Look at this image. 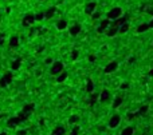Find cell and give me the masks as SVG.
I'll return each mask as SVG.
<instances>
[{"label":"cell","mask_w":153,"mask_h":135,"mask_svg":"<svg viewBox=\"0 0 153 135\" xmlns=\"http://www.w3.org/2000/svg\"><path fill=\"white\" fill-rule=\"evenodd\" d=\"M34 108H35V104H34V103L26 104V106L23 107V110L20 111V114L17 115V116H19V119H20L22 122H24L26 119H28V116L31 115V112L34 111Z\"/></svg>","instance_id":"1"},{"label":"cell","mask_w":153,"mask_h":135,"mask_svg":"<svg viewBox=\"0 0 153 135\" xmlns=\"http://www.w3.org/2000/svg\"><path fill=\"white\" fill-rule=\"evenodd\" d=\"M63 68H65V66L62 62H52V66H51V68H50V74L57 76V75H59L63 71Z\"/></svg>","instance_id":"2"},{"label":"cell","mask_w":153,"mask_h":135,"mask_svg":"<svg viewBox=\"0 0 153 135\" xmlns=\"http://www.w3.org/2000/svg\"><path fill=\"white\" fill-rule=\"evenodd\" d=\"M121 15H122V9L120 8V7H114V8H112L109 12H107L106 17L109 19V20H116V19H118Z\"/></svg>","instance_id":"3"},{"label":"cell","mask_w":153,"mask_h":135,"mask_svg":"<svg viewBox=\"0 0 153 135\" xmlns=\"http://www.w3.org/2000/svg\"><path fill=\"white\" fill-rule=\"evenodd\" d=\"M12 79H14V76H12V72L11 71H7L6 74H4L1 78H0V87H3V88H4V87H7L12 82Z\"/></svg>","instance_id":"4"},{"label":"cell","mask_w":153,"mask_h":135,"mask_svg":"<svg viewBox=\"0 0 153 135\" xmlns=\"http://www.w3.org/2000/svg\"><path fill=\"white\" fill-rule=\"evenodd\" d=\"M117 68H118V63H117L116 60H113L106 64V67L104 68V72L105 74H112V72L117 71Z\"/></svg>","instance_id":"5"},{"label":"cell","mask_w":153,"mask_h":135,"mask_svg":"<svg viewBox=\"0 0 153 135\" xmlns=\"http://www.w3.org/2000/svg\"><path fill=\"white\" fill-rule=\"evenodd\" d=\"M34 22H35V15L28 14V15H26V16L23 17V20H22V24H23L24 27H31L32 24H34Z\"/></svg>","instance_id":"6"},{"label":"cell","mask_w":153,"mask_h":135,"mask_svg":"<svg viewBox=\"0 0 153 135\" xmlns=\"http://www.w3.org/2000/svg\"><path fill=\"white\" fill-rule=\"evenodd\" d=\"M110 22H112V20H109L107 17H106V19H104V20L101 22V24H99V27L97 28V32H99V34L105 32V31H106V29L110 27Z\"/></svg>","instance_id":"7"},{"label":"cell","mask_w":153,"mask_h":135,"mask_svg":"<svg viewBox=\"0 0 153 135\" xmlns=\"http://www.w3.org/2000/svg\"><path fill=\"white\" fill-rule=\"evenodd\" d=\"M120 122H121V116H120V115H113L109 121V127L110 129H116L120 124Z\"/></svg>","instance_id":"8"},{"label":"cell","mask_w":153,"mask_h":135,"mask_svg":"<svg viewBox=\"0 0 153 135\" xmlns=\"http://www.w3.org/2000/svg\"><path fill=\"white\" fill-rule=\"evenodd\" d=\"M95 7H97V3H95V1H90V3H87L86 6H85V14L86 15L94 14Z\"/></svg>","instance_id":"9"},{"label":"cell","mask_w":153,"mask_h":135,"mask_svg":"<svg viewBox=\"0 0 153 135\" xmlns=\"http://www.w3.org/2000/svg\"><path fill=\"white\" fill-rule=\"evenodd\" d=\"M69 32L71 36H77V35L81 32V26H79V24H74V26H71L69 28Z\"/></svg>","instance_id":"10"},{"label":"cell","mask_w":153,"mask_h":135,"mask_svg":"<svg viewBox=\"0 0 153 135\" xmlns=\"http://www.w3.org/2000/svg\"><path fill=\"white\" fill-rule=\"evenodd\" d=\"M20 119H19V116H14V118H9L8 119V126L11 127V129H15V127L17 126V124H20Z\"/></svg>","instance_id":"11"},{"label":"cell","mask_w":153,"mask_h":135,"mask_svg":"<svg viewBox=\"0 0 153 135\" xmlns=\"http://www.w3.org/2000/svg\"><path fill=\"white\" fill-rule=\"evenodd\" d=\"M110 99V92L107 91V90H102V92L99 94V101L102 102V103H105V102H107Z\"/></svg>","instance_id":"12"},{"label":"cell","mask_w":153,"mask_h":135,"mask_svg":"<svg viewBox=\"0 0 153 135\" xmlns=\"http://www.w3.org/2000/svg\"><path fill=\"white\" fill-rule=\"evenodd\" d=\"M117 34H118V27L113 26V24L106 29V35H107V36H114V35H117Z\"/></svg>","instance_id":"13"},{"label":"cell","mask_w":153,"mask_h":135,"mask_svg":"<svg viewBox=\"0 0 153 135\" xmlns=\"http://www.w3.org/2000/svg\"><path fill=\"white\" fill-rule=\"evenodd\" d=\"M66 134V130H65L63 126H58V127H55L54 130H52L51 135H65Z\"/></svg>","instance_id":"14"},{"label":"cell","mask_w":153,"mask_h":135,"mask_svg":"<svg viewBox=\"0 0 153 135\" xmlns=\"http://www.w3.org/2000/svg\"><path fill=\"white\" fill-rule=\"evenodd\" d=\"M150 27H149V23H141L138 27H137V32L138 34H142V32H146L149 31Z\"/></svg>","instance_id":"15"},{"label":"cell","mask_w":153,"mask_h":135,"mask_svg":"<svg viewBox=\"0 0 153 135\" xmlns=\"http://www.w3.org/2000/svg\"><path fill=\"white\" fill-rule=\"evenodd\" d=\"M67 76H69V74H67V72L63 70V71H62L59 75H57V82H58V83H63V82L67 79Z\"/></svg>","instance_id":"16"},{"label":"cell","mask_w":153,"mask_h":135,"mask_svg":"<svg viewBox=\"0 0 153 135\" xmlns=\"http://www.w3.org/2000/svg\"><path fill=\"white\" fill-rule=\"evenodd\" d=\"M55 12H57V8H55V7L49 8L46 12H44V19H51V17L55 15Z\"/></svg>","instance_id":"17"},{"label":"cell","mask_w":153,"mask_h":135,"mask_svg":"<svg viewBox=\"0 0 153 135\" xmlns=\"http://www.w3.org/2000/svg\"><path fill=\"white\" fill-rule=\"evenodd\" d=\"M20 66H22V59H15L11 63V70L12 71H16V70L20 68Z\"/></svg>","instance_id":"18"},{"label":"cell","mask_w":153,"mask_h":135,"mask_svg":"<svg viewBox=\"0 0 153 135\" xmlns=\"http://www.w3.org/2000/svg\"><path fill=\"white\" fill-rule=\"evenodd\" d=\"M57 28H58L59 31H63V29H66L67 28V22L65 20V19L58 20V23H57Z\"/></svg>","instance_id":"19"},{"label":"cell","mask_w":153,"mask_h":135,"mask_svg":"<svg viewBox=\"0 0 153 135\" xmlns=\"http://www.w3.org/2000/svg\"><path fill=\"white\" fill-rule=\"evenodd\" d=\"M124 23H126V16H120L118 19H116L114 20V23H113V26H116V27H120V26H122Z\"/></svg>","instance_id":"20"},{"label":"cell","mask_w":153,"mask_h":135,"mask_svg":"<svg viewBox=\"0 0 153 135\" xmlns=\"http://www.w3.org/2000/svg\"><path fill=\"white\" fill-rule=\"evenodd\" d=\"M129 28H130V26H129V23H124L122 26H120L118 27V34H125V32H128L129 31Z\"/></svg>","instance_id":"21"},{"label":"cell","mask_w":153,"mask_h":135,"mask_svg":"<svg viewBox=\"0 0 153 135\" xmlns=\"http://www.w3.org/2000/svg\"><path fill=\"white\" fill-rule=\"evenodd\" d=\"M133 134H134V129H133L132 126L125 127V129L122 130V132H121V135H133Z\"/></svg>","instance_id":"22"},{"label":"cell","mask_w":153,"mask_h":135,"mask_svg":"<svg viewBox=\"0 0 153 135\" xmlns=\"http://www.w3.org/2000/svg\"><path fill=\"white\" fill-rule=\"evenodd\" d=\"M86 91L89 92V94H91V92L94 91V83H93L91 79H89V80L86 82Z\"/></svg>","instance_id":"23"},{"label":"cell","mask_w":153,"mask_h":135,"mask_svg":"<svg viewBox=\"0 0 153 135\" xmlns=\"http://www.w3.org/2000/svg\"><path fill=\"white\" fill-rule=\"evenodd\" d=\"M19 37L17 36H12L11 39H9V46L11 47H17V44H19Z\"/></svg>","instance_id":"24"},{"label":"cell","mask_w":153,"mask_h":135,"mask_svg":"<svg viewBox=\"0 0 153 135\" xmlns=\"http://www.w3.org/2000/svg\"><path fill=\"white\" fill-rule=\"evenodd\" d=\"M121 104H122V96H117V98L114 99V102H113V107H114V108H118Z\"/></svg>","instance_id":"25"},{"label":"cell","mask_w":153,"mask_h":135,"mask_svg":"<svg viewBox=\"0 0 153 135\" xmlns=\"http://www.w3.org/2000/svg\"><path fill=\"white\" fill-rule=\"evenodd\" d=\"M148 110H149V107H148L146 104H145V106H142L141 108H140L138 111L136 112V116H137V115H145V114H146V112H148Z\"/></svg>","instance_id":"26"},{"label":"cell","mask_w":153,"mask_h":135,"mask_svg":"<svg viewBox=\"0 0 153 135\" xmlns=\"http://www.w3.org/2000/svg\"><path fill=\"white\" fill-rule=\"evenodd\" d=\"M98 98H99V95H98V94H93V92H91V99L89 101V103H90V104H94L95 101H97Z\"/></svg>","instance_id":"27"},{"label":"cell","mask_w":153,"mask_h":135,"mask_svg":"<svg viewBox=\"0 0 153 135\" xmlns=\"http://www.w3.org/2000/svg\"><path fill=\"white\" fill-rule=\"evenodd\" d=\"M78 56H79L78 50H73V52H71V59H73V60H77V59H78Z\"/></svg>","instance_id":"28"},{"label":"cell","mask_w":153,"mask_h":135,"mask_svg":"<svg viewBox=\"0 0 153 135\" xmlns=\"http://www.w3.org/2000/svg\"><path fill=\"white\" fill-rule=\"evenodd\" d=\"M70 135H79V126H75L74 129L71 130V132H70Z\"/></svg>","instance_id":"29"},{"label":"cell","mask_w":153,"mask_h":135,"mask_svg":"<svg viewBox=\"0 0 153 135\" xmlns=\"http://www.w3.org/2000/svg\"><path fill=\"white\" fill-rule=\"evenodd\" d=\"M42 19H44V12H39L35 15V20H42Z\"/></svg>","instance_id":"30"},{"label":"cell","mask_w":153,"mask_h":135,"mask_svg":"<svg viewBox=\"0 0 153 135\" xmlns=\"http://www.w3.org/2000/svg\"><path fill=\"white\" fill-rule=\"evenodd\" d=\"M78 121H79V118L77 116V115H74V116H71V118H70V123H77Z\"/></svg>","instance_id":"31"},{"label":"cell","mask_w":153,"mask_h":135,"mask_svg":"<svg viewBox=\"0 0 153 135\" xmlns=\"http://www.w3.org/2000/svg\"><path fill=\"white\" fill-rule=\"evenodd\" d=\"M91 16H93V19H94V20H97V19H99L101 14H99V12H95V14H91Z\"/></svg>","instance_id":"32"},{"label":"cell","mask_w":153,"mask_h":135,"mask_svg":"<svg viewBox=\"0 0 153 135\" xmlns=\"http://www.w3.org/2000/svg\"><path fill=\"white\" fill-rule=\"evenodd\" d=\"M4 43V34H0V46Z\"/></svg>","instance_id":"33"},{"label":"cell","mask_w":153,"mask_h":135,"mask_svg":"<svg viewBox=\"0 0 153 135\" xmlns=\"http://www.w3.org/2000/svg\"><path fill=\"white\" fill-rule=\"evenodd\" d=\"M89 62H91V63H94V62H95V56H94V55H90V56H89Z\"/></svg>","instance_id":"34"},{"label":"cell","mask_w":153,"mask_h":135,"mask_svg":"<svg viewBox=\"0 0 153 135\" xmlns=\"http://www.w3.org/2000/svg\"><path fill=\"white\" fill-rule=\"evenodd\" d=\"M27 134V130H22V131L17 132V135H26Z\"/></svg>","instance_id":"35"},{"label":"cell","mask_w":153,"mask_h":135,"mask_svg":"<svg viewBox=\"0 0 153 135\" xmlns=\"http://www.w3.org/2000/svg\"><path fill=\"white\" fill-rule=\"evenodd\" d=\"M134 116H136V114H129V115H128V119H129V121H132Z\"/></svg>","instance_id":"36"},{"label":"cell","mask_w":153,"mask_h":135,"mask_svg":"<svg viewBox=\"0 0 153 135\" xmlns=\"http://www.w3.org/2000/svg\"><path fill=\"white\" fill-rule=\"evenodd\" d=\"M46 63H47V64H51V63H52V59H51V57H47V59H46Z\"/></svg>","instance_id":"37"},{"label":"cell","mask_w":153,"mask_h":135,"mask_svg":"<svg viewBox=\"0 0 153 135\" xmlns=\"http://www.w3.org/2000/svg\"><path fill=\"white\" fill-rule=\"evenodd\" d=\"M134 60H136V59H134V57H129V60H128V62H129V63L132 64V63H134Z\"/></svg>","instance_id":"38"},{"label":"cell","mask_w":153,"mask_h":135,"mask_svg":"<svg viewBox=\"0 0 153 135\" xmlns=\"http://www.w3.org/2000/svg\"><path fill=\"white\" fill-rule=\"evenodd\" d=\"M121 88H124V90H125V88H128V84H126V83L121 84Z\"/></svg>","instance_id":"39"},{"label":"cell","mask_w":153,"mask_h":135,"mask_svg":"<svg viewBox=\"0 0 153 135\" xmlns=\"http://www.w3.org/2000/svg\"><path fill=\"white\" fill-rule=\"evenodd\" d=\"M149 27H150V28H153V17H152V20L149 22Z\"/></svg>","instance_id":"40"},{"label":"cell","mask_w":153,"mask_h":135,"mask_svg":"<svg viewBox=\"0 0 153 135\" xmlns=\"http://www.w3.org/2000/svg\"><path fill=\"white\" fill-rule=\"evenodd\" d=\"M149 76H153V68L150 70V72H149Z\"/></svg>","instance_id":"41"},{"label":"cell","mask_w":153,"mask_h":135,"mask_svg":"<svg viewBox=\"0 0 153 135\" xmlns=\"http://www.w3.org/2000/svg\"><path fill=\"white\" fill-rule=\"evenodd\" d=\"M148 12H149L150 15H153V9H149V11H148Z\"/></svg>","instance_id":"42"},{"label":"cell","mask_w":153,"mask_h":135,"mask_svg":"<svg viewBox=\"0 0 153 135\" xmlns=\"http://www.w3.org/2000/svg\"><path fill=\"white\" fill-rule=\"evenodd\" d=\"M0 135H7V134H6V132H1V134H0Z\"/></svg>","instance_id":"43"}]
</instances>
